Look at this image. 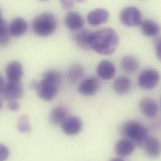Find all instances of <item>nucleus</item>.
<instances>
[{
	"label": "nucleus",
	"mask_w": 161,
	"mask_h": 161,
	"mask_svg": "<svg viewBox=\"0 0 161 161\" xmlns=\"http://www.w3.org/2000/svg\"><path fill=\"white\" fill-rule=\"evenodd\" d=\"M85 73L84 67L79 64H75L72 65L67 74V79L72 84H75L80 80Z\"/></svg>",
	"instance_id": "obj_23"
},
{
	"label": "nucleus",
	"mask_w": 161,
	"mask_h": 161,
	"mask_svg": "<svg viewBox=\"0 0 161 161\" xmlns=\"http://www.w3.org/2000/svg\"><path fill=\"white\" fill-rule=\"evenodd\" d=\"M6 75L9 82H20L23 75L21 64L17 61H13L8 64L6 68Z\"/></svg>",
	"instance_id": "obj_11"
},
{
	"label": "nucleus",
	"mask_w": 161,
	"mask_h": 161,
	"mask_svg": "<svg viewBox=\"0 0 161 161\" xmlns=\"http://www.w3.org/2000/svg\"><path fill=\"white\" fill-rule=\"evenodd\" d=\"M69 110L63 106H57L54 107L51 111L50 115V122L52 125H59L69 117Z\"/></svg>",
	"instance_id": "obj_16"
},
{
	"label": "nucleus",
	"mask_w": 161,
	"mask_h": 161,
	"mask_svg": "<svg viewBox=\"0 0 161 161\" xmlns=\"http://www.w3.org/2000/svg\"><path fill=\"white\" fill-rule=\"evenodd\" d=\"M10 41V33L6 21L0 19V48L6 47Z\"/></svg>",
	"instance_id": "obj_24"
},
{
	"label": "nucleus",
	"mask_w": 161,
	"mask_h": 161,
	"mask_svg": "<svg viewBox=\"0 0 161 161\" xmlns=\"http://www.w3.org/2000/svg\"><path fill=\"white\" fill-rule=\"evenodd\" d=\"M8 108L9 110L13 112L18 111L19 108V105L17 100H11L8 101Z\"/></svg>",
	"instance_id": "obj_27"
},
{
	"label": "nucleus",
	"mask_w": 161,
	"mask_h": 161,
	"mask_svg": "<svg viewBox=\"0 0 161 161\" xmlns=\"http://www.w3.org/2000/svg\"><path fill=\"white\" fill-rule=\"evenodd\" d=\"M65 23L69 30L79 31L83 26L85 20L83 16L78 12L69 11L66 15Z\"/></svg>",
	"instance_id": "obj_14"
},
{
	"label": "nucleus",
	"mask_w": 161,
	"mask_h": 161,
	"mask_svg": "<svg viewBox=\"0 0 161 161\" xmlns=\"http://www.w3.org/2000/svg\"><path fill=\"white\" fill-rule=\"evenodd\" d=\"M8 29L10 35L15 37H19L26 31L28 25L23 18L18 17L12 20L8 26Z\"/></svg>",
	"instance_id": "obj_17"
},
{
	"label": "nucleus",
	"mask_w": 161,
	"mask_h": 161,
	"mask_svg": "<svg viewBox=\"0 0 161 161\" xmlns=\"http://www.w3.org/2000/svg\"><path fill=\"white\" fill-rule=\"evenodd\" d=\"M119 36L113 28H105L92 32L90 48L102 55H111L119 45Z\"/></svg>",
	"instance_id": "obj_1"
},
{
	"label": "nucleus",
	"mask_w": 161,
	"mask_h": 161,
	"mask_svg": "<svg viewBox=\"0 0 161 161\" xmlns=\"http://www.w3.org/2000/svg\"><path fill=\"white\" fill-rule=\"evenodd\" d=\"M9 156L8 148L4 144H0V161H6Z\"/></svg>",
	"instance_id": "obj_26"
},
{
	"label": "nucleus",
	"mask_w": 161,
	"mask_h": 161,
	"mask_svg": "<svg viewBox=\"0 0 161 161\" xmlns=\"http://www.w3.org/2000/svg\"><path fill=\"white\" fill-rule=\"evenodd\" d=\"M100 88V83L93 77H88L82 81L78 87V91L84 96H91L95 94Z\"/></svg>",
	"instance_id": "obj_9"
},
{
	"label": "nucleus",
	"mask_w": 161,
	"mask_h": 161,
	"mask_svg": "<svg viewBox=\"0 0 161 161\" xmlns=\"http://www.w3.org/2000/svg\"><path fill=\"white\" fill-rule=\"evenodd\" d=\"M139 107L143 114L149 117H155L159 112L157 102L151 98H144L139 102Z\"/></svg>",
	"instance_id": "obj_13"
},
{
	"label": "nucleus",
	"mask_w": 161,
	"mask_h": 161,
	"mask_svg": "<svg viewBox=\"0 0 161 161\" xmlns=\"http://www.w3.org/2000/svg\"><path fill=\"white\" fill-rule=\"evenodd\" d=\"M109 18L108 12L103 8H97L88 13L87 21L92 26H98L106 23Z\"/></svg>",
	"instance_id": "obj_12"
},
{
	"label": "nucleus",
	"mask_w": 161,
	"mask_h": 161,
	"mask_svg": "<svg viewBox=\"0 0 161 161\" xmlns=\"http://www.w3.org/2000/svg\"><path fill=\"white\" fill-rule=\"evenodd\" d=\"M17 128L19 132L28 133L31 130V125L29 122V117L26 115H21L17 123Z\"/></svg>",
	"instance_id": "obj_25"
},
{
	"label": "nucleus",
	"mask_w": 161,
	"mask_h": 161,
	"mask_svg": "<svg viewBox=\"0 0 161 161\" xmlns=\"http://www.w3.org/2000/svg\"><path fill=\"white\" fill-rule=\"evenodd\" d=\"M119 132L123 136L132 141L136 146L143 147L145 141L147 139L148 130L141 123L129 120L122 124L119 127Z\"/></svg>",
	"instance_id": "obj_3"
},
{
	"label": "nucleus",
	"mask_w": 161,
	"mask_h": 161,
	"mask_svg": "<svg viewBox=\"0 0 161 161\" xmlns=\"http://www.w3.org/2000/svg\"><path fill=\"white\" fill-rule=\"evenodd\" d=\"M140 25L143 34L147 37L156 36L159 33V25L153 20L145 19L142 21Z\"/></svg>",
	"instance_id": "obj_21"
},
{
	"label": "nucleus",
	"mask_w": 161,
	"mask_h": 161,
	"mask_svg": "<svg viewBox=\"0 0 161 161\" xmlns=\"http://www.w3.org/2000/svg\"><path fill=\"white\" fill-rule=\"evenodd\" d=\"M143 147L146 154L151 158H156L161 153V144L159 140L155 137H148Z\"/></svg>",
	"instance_id": "obj_19"
},
{
	"label": "nucleus",
	"mask_w": 161,
	"mask_h": 161,
	"mask_svg": "<svg viewBox=\"0 0 161 161\" xmlns=\"http://www.w3.org/2000/svg\"><path fill=\"white\" fill-rule=\"evenodd\" d=\"M2 106H3V104H2V102H1V100H0V110L1 109V108H2Z\"/></svg>",
	"instance_id": "obj_33"
},
{
	"label": "nucleus",
	"mask_w": 161,
	"mask_h": 161,
	"mask_svg": "<svg viewBox=\"0 0 161 161\" xmlns=\"http://www.w3.org/2000/svg\"><path fill=\"white\" fill-rule=\"evenodd\" d=\"M131 80L124 76L117 78L113 83L114 90L119 95H124L127 93L131 88Z\"/></svg>",
	"instance_id": "obj_22"
},
{
	"label": "nucleus",
	"mask_w": 161,
	"mask_h": 161,
	"mask_svg": "<svg viewBox=\"0 0 161 161\" xmlns=\"http://www.w3.org/2000/svg\"><path fill=\"white\" fill-rule=\"evenodd\" d=\"M97 72L99 77L103 80H110L113 79L116 74L115 65L108 60H101L97 69Z\"/></svg>",
	"instance_id": "obj_10"
},
{
	"label": "nucleus",
	"mask_w": 161,
	"mask_h": 161,
	"mask_svg": "<svg viewBox=\"0 0 161 161\" xmlns=\"http://www.w3.org/2000/svg\"><path fill=\"white\" fill-rule=\"evenodd\" d=\"M136 147V144L132 141L128 139H124L117 142L115 150L116 154L120 158H125L133 153Z\"/></svg>",
	"instance_id": "obj_15"
},
{
	"label": "nucleus",
	"mask_w": 161,
	"mask_h": 161,
	"mask_svg": "<svg viewBox=\"0 0 161 161\" xmlns=\"http://www.w3.org/2000/svg\"><path fill=\"white\" fill-rule=\"evenodd\" d=\"M62 81V76L58 71L50 70L45 72L41 81H33L30 86L36 92L40 98L48 102L58 95Z\"/></svg>",
	"instance_id": "obj_2"
},
{
	"label": "nucleus",
	"mask_w": 161,
	"mask_h": 161,
	"mask_svg": "<svg viewBox=\"0 0 161 161\" xmlns=\"http://www.w3.org/2000/svg\"><path fill=\"white\" fill-rule=\"evenodd\" d=\"M3 94L4 98L8 101L21 98L23 94V88L21 82L7 81L3 89Z\"/></svg>",
	"instance_id": "obj_7"
},
{
	"label": "nucleus",
	"mask_w": 161,
	"mask_h": 161,
	"mask_svg": "<svg viewBox=\"0 0 161 161\" xmlns=\"http://www.w3.org/2000/svg\"><path fill=\"white\" fill-rule=\"evenodd\" d=\"M159 74L153 69H147L143 70L138 77V84L144 89L151 90L154 88L159 83Z\"/></svg>",
	"instance_id": "obj_6"
},
{
	"label": "nucleus",
	"mask_w": 161,
	"mask_h": 161,
	"mask_svg": "<svg viewBox=\"0 0 161 161\" xmlns=\"http://www.w3.org/2000/svg\"><path fill=\"white\" fill-rule=\"evenodd\" d=\"M122 23L129 27L140 25L142 22V14L140 10L135 6H127L123 9L120 14Z\"/></svg>",
	"instance_id": "obj_5"
},
{
	"label": "nucleus",
	"mask_w": 161,
	"mask_h": 161,
	"mask_svg": "<svg viewBox=\"0 0 161 161\" xmlns=\"http://www.w3.org/2000/svg\"><path fill=\"white\" fill-rule=\"evenodd\" d=\"M154 49H155V52L159 60H161V38L159 37L156 38L154 40Z\"/></svg>",
	"instance_id": "obj_28"
},
{
	"label": "nucleus",
	"mask_w": 161,
	"mask_h": 161,
	"mask_svg": "<svg viewBox=\"0 0 161 161\" xmlns=\"http://www.w3.org/2000/svg\"><path fill=\"white\" fill-rule=\"evenodd\" d=\"M92 31L88 30H80L73 35V40L82 49H90V39Z\"/></svg>",
	"instance_id": "obj_20"
},
{
	"label": "nucleus",
	"mask_w": 161,
	"mask_h": 161,
	"mask_svg": "<svg viewBox=\"0 0 161 161\" xmlns=\"http://www.w3.org/2000/svg\"><path fill=\"white\" fill-rule=\"evenodd\" d=\"M2 18V11H1V9L0 8V19Z\"/></svg>",
	"instance_id": "obj_32"
},
{
	"label": "nucleus",
	"mask_w": 161,
	"mask_h": 161,
	"mask_svg": "<svg viewBox=\"0 0 161 161\" xmlns=\"http://www.w3.org/2000/svg\"><path fill=\"white\" fill-rule=\"evenodd\" d=\"M62 5L64 8L69 9L74 7L75 3L73 1H61Z\"/></svg>",
	"instance_id": "obj_29"
},
{
	"label": "nucleus",
	"mask_w": 161,
	"mask_h": 161,
	"mask_svg": "<svg viewBox=\"0 0 161 161\" xmlns=\"http://www.w3.org/2000/svg\"><path fill=\"white\" fill-rule=\"evenodd\" d=\"M122 69L127 74H134L139 69L141 63L139 60L134 56H125L121 60Z\"/></svg>",
	"instance_id": "obj_18"
},
{
	"label": "nucleus",
	"mask_w": 161,
	"mask_h": 161,
	"mask_svg": "<svg viewBox=\"0 0 161 161\" xmlns=\"http://www.w3.org/2000/svg\"><path fill=\"white\" fill-rule=\"evenodd\" d=\"M63 132L70 136L79 134L82 128V122L80 119L77 116L68 117L62 124Z\"/></svg>",
	"instance_id": "obj_8"
},
{
	"label": "nucleus",
	"mask_w": 161,
	"mask_h": 161,
	"mask_svg": "<svg viewBox=\"0 0 161 161\" xmlns=\"http://www.w3.org/2000/svg\"><path fill=\"white\" fill-rule=\"evenodd\" d=\"M5 81L4 79L2 77V76L0 75V93H3V89L4 88V86H5Z\"/></svg>",
	"instance_id": "obj_30"
},
{
	"label": "nucleus",
	"mask_w": 161,
	"mask_h": 161,
	"mask_svg": "<svg viewBox=\"0 0 161 161\" xmlns=\"http://www.w3.org/2000/svg\"><path fill=\"white\" fill-rule=\"evenodd\" d=\"M110 161H124L123 159H122L121 158H114L112 159H111Z\"/></svg>",
	"instance_id": "obj_31"
},
{
	"label": "nucleus",
	"mask_w": 161,
	"mask_h": 161,
	"mask_svg": "<svg viewBox=\"0 0 161 161\" xmlns=\"http://www.w3.org/2000/svg\"><path fill=\"white\" fill-rule=\"evenodd\" d=\"M57 21L51 13H44L38 16L32 24L33 32L42 37L48 36L56 30Z\"/></svg>",
	"instance_id": "obj_4"
}]
</instances>
